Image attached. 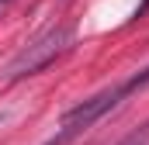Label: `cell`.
<instances>
[{
  "mask_svg": "<svg viewBox=\"0 0 149 145\" xmlns=\"http://www.w3.org/2000/svg\"><path fill=\"white\" fill-rule=\"evenodd\" d=\"M146 83H149V69H142V72H135V76H128V79H121V83H114V86H108V90H101L97 97H90V100L70 107L66 114H63L56 135H52L45 145H66V142H73V138H80L87 128H94L108 110H114L125 97H132V93L142 90Z\"/></svg>",
  "mask_w": 149,
  "mask_h": 145,
  "instance_id": "cell-1",
  "label": "cell"
},
{
  "mask_svg": "<svg viewBox=\"0 0 149 145\" xmlns=\"http://www.w3.org/2000/svg\"><path fill=\"white\" fill-rule=\"evenodd\" d=\"M70 45H73V24H56V28H49L45 35H38L31 45H24V48L10 59L7 79H21V76L42 72L45 66H52L63 52H70Z\"/></svg>",
  "mask_w": 149,
  "mask_h": 145,
  "instance_id": "cell-2",
  "label": "cell"
},
{
  "mask_svg": "<svg viewBox=\"0 0 149 145\" xmlns=\"http://www.w3.org/2000/svg\"><path fill=\"white\" fill-rule=\"evenodd\" d=\"M149 14V0H142V3H139V10H135V17H146Z\"/></svg>",
  "mask_w": 149,
  "mask_h": 145,
  "instance_id": "cell-3",
  "label": "cell"
},
{
  "mask_svg": "<svg viewBox=\"0 0 149 145\" xmlns=\"http://www.w3.org/2000/svg\"><path fill=\"white\" fill-rule=\"evenodd\" d=\"M7 3H10V0H0V14H3V10H7Z\"/></svg>",
  "mask_w": 149,
  "mask_h": 145,
  "instance_id": "cell-4",
  "label": "cell"
},
{
  "mask_svg": "<svg viewBox=\"0 0 149 145\" xmlns=\"http://www.w3.org/2000/svg\"><path fill=\"white\" fill-rule=\"evenodd\" d=\"M0 121H3V114H0Z\"/></svg>",
  "mask_w": 149,
  "mask_h": 145,
  "instance_id": "cell-5",
  "label": "cell"
}]
</instances>
